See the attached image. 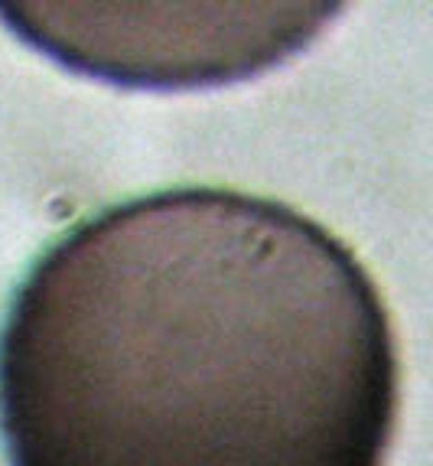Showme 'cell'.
<instances>
[{"label": "cell", "instance_id": "cell-1", "mask_svg": "<svg viewBox=\"0 0 433 466\" xmlns=\"http://www.w3.org/2000/svg\"><path fill=\"white\" fill-rule=\"evenodd\" d=\"M395 323L346 241L225 187L53 241L0 329L10 466H385Z\"/></svg>", "mask_w": 433, "mask_h": 466}, {"label": "cell", "instance_id": "cell-2", "mask_svg": "<svg viewBox=\"0 0 433 466\" xmlns=\"http://www.w3.org/2000/svg\"><path fill=\"white\" fill-rule=\"evenodd\" d=\"M346 7L348 0H0V24L86 78L196 92L277 69Z\"/></svg>", "mask_w": 433, "mask_h": 466}]
</instances>
